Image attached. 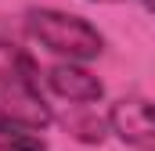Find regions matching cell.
<instances>
[{
	"label": "cell",
	"instance_id": "cell-1",
	"mask_svg": "<svg viewBox=\"0 0 155 151\" xmlns=\"http://www.w3.org/2000/svg\"><path fill=\"white\" fill-rule=\"evenodd\" d=\"M0 122L43 133L54 112L40 94V65L15 43H0Z\"/></svg>",
	"mask_w": 155,
	"mask_h": 151
},
{
	"label": "cell",
	"instance_id": "cell-2",
	"mask_svg": "<svg viewBox=\"0 0 155 151\" xmlns=\"http://www.w3.org/2000/svg\"><path fill=\"white\" fill-rule=\"evenodd\" d=\"M25 29L40 47H47L61 61L83 65V61H90L105 50V36L97 33V25H90L79 14L58 11V7H29L25 11Z\"/></svg>",
	"mask_w": 155,
	"mask_h": 151
},
{
	"label": "cell",
	"instance_id": "cell-3",
	"mask_svg": "<svg viewBox=\"0 0 155 151\" xmlns=\"http://www.w3.org/2000/svg\"><path fill=\"white\" fill-rule=\"evenodd\" d=\"M108 133L134 151H155V104L144 97H119L108 108Z\"/></svg>",
	"mask_w": 155,
	"mask_h": 151
},
{
	"label": "cell",
	"instance_id": "cell-4",
	"mask_svg": "<svg viewBox=\"0 0 155 151\" xmlns=\"http://www.w3.org/2000/svg\"><path fill=\"white\" fill-rule=\"evenodd\" d=\"M47 86H51V94H58L61 101H69V104H76V108L97 104V101L105 97V83L90 72V69L76 65V61H58V65H51Z\"/></svg>",
	"mask_w": 155,
	"mask_h": 151
},
{
	"label": "cell",
	"instance_id": "cell-5",
	"mask_svg": "<svg viewBox=\"0 0 155 151\" xmlns=\"http://www.w3.org/2000/svg\"><path fill=\"white\" fill-rule=\"evenodd\" d=\"M61 130L79 144H101L108 137V119H101L90 108H72L69 115H61Z\"/></svg>",
	"mask_w": 155,
	"mask_h": 151
},
{
	"label": "cell",
	"instance_id": "cell-6",
	"mask_svg": "<svg viewBox=\"0 0 155 151\" xmlns=\"http://www.w3.org/2000/svg\"><path fill=\"white\" fill-rule=\"evenodd\" d=\"M0 151H47V140L33 130L0 122Z\"/></svg>",
	"mask_w": 155,
	"mask_h": 151
},
{
	"label": "cell",
	"instance_id": "cell-7",
	"mask_svg": "<svg viewBox=\"0 0 155 151\" xmlns=\"http://www.w3.org/2000/svg\"><path fill=\"white\" fill-rule=\"evenodd\" d=\"M144 7H148V14H155V0H141Z\"/></svg>",
	"mask_w": 155,
	"mask_h": 151
},
{
	"label": "cell",
	"instance_id": "cell-8",
	"mask_svg": "<svg viewBox=\"0 0 155 151\" xmlns=\"http://www.w3.org/2000/svg\"><path fill=\"white\" fill-rule=\"evenodd\" d=\"M90 4H126V0H90Z\"/></svg>",
	"mask_w": 155,
	"mask_h": 151
}]
</instances>
